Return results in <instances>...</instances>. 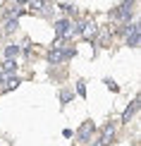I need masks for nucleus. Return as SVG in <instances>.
<instances>
[{"instance_id":"f257e3e1","label":"nucleus","mask_w":141,"mask_h":146,"mask_svg":"<svg viewBox=\"0 0 141 146\" xmlns=\"http://www.w3.org/2000/svg\"><path fill=\"white\" fill-rule=\"evenodd\" d=\"M113 15H115V17H120L122 22H129V19H132V15H134V0H124V3H122L117 10L113 12Z\"/></svg>"},{"instance_id":"f03ea898","label":"nucleus","mask_w":141,"mask_h":146,"mask_svg":"<svg viewBox=\"0 0 141 146\" xmlns=\"http://www.w3.org/2000/svg\"><path fill=\"white\" fill-rule=\"evenodd\" d=\"M139 43H141V27L139 24H132L129 31H127V46L129 48H139Z\"/></svg>"},{"instance_id":"7ed1b4c3","label":"nucleus","mask_w":141,"mask_h":146,"mask_svg":"<svg viewBox=\"0 0 141 146\" xmlns=\"http://www.w3.org/2000/svg\"><path fill=\"white\" fill-rule=\"evenodd\" d=\"M93 132H96L93 122H84L81 127H79L77 137H79V141H81V144H86V141H91V134H93Z\"/></svg>"},{"instance_id":"20e7f679","label":"nucleus","mask_w":141,"mask_h":146,"mask_svg":"<svg viewBox=\"0 0 141 146\" xmlns=\"http://www.w3.org/2000/svg\"><path fill=\"white\" fill-rule=\"evenodd\" d=\"M53 27H55V34H58V36H67L70 29H72V22L70 19H58Z\"/></svg>"},{"instance_id":"39448f33","label":"nucleus","mask_w":141,"mask_h":146,"mask_svg":"<svg viewBox=\"0 0 141 146\" xmlns=\"http://www.w3.org/2000/svg\"><path fill=\"white\" fill-rule=\"evenodd\" d=\"M113 132H115V125H105V129H103V137L98 139L93 146H108L110 139H113Z\"/></svg>"},{"instance_id":"423d86ee","label":"nucleus","mask_w":141,"mask_h":146,"mask_svg":"<svg viewBox=\"0 0 141 146\" xmlns=\"http://www.w3.org/2000/svg\"><path fill=\"white\" fill-rule=\"evenodd\" d=\"M48 60H50V65H58V62H62L65 60V50L60 46H53V50L48 53Z\"/></svg>"},{"instance_id":"0eeeda50","label":"nucleus","mask_w":141,"mask_h":146,"mask_svg":"<svg viewBox=\"0 0 141 146\" xmlns=\"http://www.w3.org/2000/svg\"><path fill=\"white\" fill-rule=\"evenodd\" d=\"M17 24H19V22H17V17H3V31H5V34L15 31Z\"/></svg>"},{"instance_id":"6e6552de","label":"nucleus","mask_w":141,"mask_h":146,"mask_svg":"<svg viewBox=\"0 0 141 146\" xmlns=\"http://www.w3.org/2000/svg\"><path fill=\"white\" fill-rule=\"evenodd\" d=\"M17 15H22V7L15 3V0H12V3L7 5V10H5V15H3V17H17Z\"/></svg>"},{"instance_id":"1a4fd4ad","label":"nucleus","mask_w":141,"mask_h":146,"mask_svg":"<svg viewBox=\"0 0 141 146\" xmlns=\"http://www.w3.org/2000/svg\"><path fill=\"white\" fill-rule=\"evenodd\" d=\"M136 108H139V101H134V103H132V106H129V108H127V110H124V113H122V122H129V120H132V115H134V113H136Z\"/></svg>"},{"instance_id":"9d476101","label":"nucleus","mask_w":141,"mask_h":146,"mask_svg":"<svg viewBox=\"0 0 141 146\" xmlns=\"http://www.w3.org/2000/svg\"><path fill=\"white\" fill-rule=\"evenodd\" d=\"M29 7H31V10H36V12H41V15H43V12H46V0H29Z\"/></svg>"},{"instance_id":"9b49d317","label":"nucleus","mask_w":141,"mask_h":146,"mask_svg":"<svg viewBox=\"0 0 141 146\" xmlns=\"http://www.w3.org/2000/svg\"><path fill=\"white\" fill-rule=\"evenodd\" d=\"M15 70H17V60L15 58H7L3 62V72H7V74H10V72H15Z\"/></svg>"},{"instance_id":"f8f14e48","label":"nucleus","mask_w":141,"mask_h":146,"mask_svg":"<svg viewBox=\"0 0 141 146\" xmlns=\"http://www.w3.org/2000/svg\"><path fill=\"white\" fill-rule=\"evenodd\" d=\"M17 55H19V46L10 43L7 48H5V58H17Z\"/></svg>"},{"instance_id":"ddd939ff","label":"nucleus","mask_w":141,"mask_h":146,"mask_svg":"<svg viewBox=\"0 0 141 146\" xmlns=\"http://www.w3.org/2000/svg\"><path fill=\"white\" fill-rule=\"evenodd\" d=\"M19 79H17V77H7V79H5V89H7V91H12V89H17V86H19Z\"/></svg>"},{"instance_id":"4468645a","label":"nucleus","mask_w":141,"mask_h":146,"mask_svg":"<svg viewBox=\"0 0 141 146\" xmlns=\"http://www.w3.org/2000/svg\"><path fill=\"white\" fill-rule=\"evenodd\" d=\"M70 98H72V94H70V91H62V94H60V101H62V103H67Z\"/></svg>"},{"instance_id":"2eb2a0df","label":"nucleus","mask_w":141,"mask_h":146,"mask_svg":"<svg viewBox=\"0 0 141 146\" xmlns=\"http://www.w3.org/2000/svg\"><path fill=\"white\" fill-rule=\"evenodd\" d=\"M60 7H62V12H67V15H72V12H74V7H72V5H60Z\"/></svg>"},{"instance_id":"dca6fc26","label":"nucleus","mask_w":141,"mask_h":146,"mask_svg":"<svg viewBox=\"0 0 141 146\" xmlns=\"http://www.w3.org/2000/svg\"><path fill=\"white\" fill-rule=\"evenodd\" d=\"M77 91H79V96H84V94H86V86H84V84H79Z\"/></svg>"},{"instance_id":"f3484780","label":"nucleus","mask_w":141,"mask_h":146,"mask_svg":"<svg viewBox=\"0 0 141 146\" xmlns=\"http://www.w3.org/2000/svg\"><path fill=\"white\" fill-rule=\"evenodd\" d=\"M15 3H17V5H26L29 0H15Z\"/></svg>"},{"instance_id":"a211bd4d","label":"nucleus","mask_w":141,"mask_h":146,"mask_svg":"<svg viewBox=\"0 0 141 146\" xmlns=\"http://www.w3.org/2000/svg\"><path fill=\"white\" fill-rule=\"evenodd\" d=\"M3 79H5V74H3V72H0V82H3Z\"/></svg>"}]
</instances>
